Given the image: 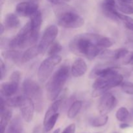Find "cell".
Here are the masks:
<instances>
[{
	"label": "cell",
	"mask_w": 133,
	"mask_h": 133,
	"mask_svg": "<svg viewBox=\"0 0 133 133\" xmlns=\"http://www.w3.org/2000/svg\"><path fill=\"white\" fill-rule=\"evenodd\" d=\"M70 70L66 65H63L54 73L46 85L48 99L51 101L57 99L69 77Z\"/></svg>",
	"instance_id": "3"
},
{
	"label": "cell",
	"mask_w": 133,
	"mask_h": 133,
	"mask_svg": "<svg viewBox=\"0 0 133 133\" xmlns=\"http://www.w3.org/2000/svg\"><path fill=\"white\" fill-rule=\"evenodd\" d=\"M123 77L118 71L105 77H99L92 84V96L94 97L102 96L107 91L123 83Z\"/></svg>",
	"instance_id": "4"
},
{
	"label": "cell",
	"mask_w": 133,
	"mask_h": 133,
	"mask_svg": "<svg viewBox=\"0 0 133 133\" xmlns=\"http://www.w3.org/2000/svg\"><path fill=\"white\" fill-rule=\"evenodd\" d=\"M109 121L107 115H101L94 118L91 122V125L94 127H101L105 126Z\"/></svg>",
	"instance_id": "23"
},
{
	"label": "cell",
	"mask_w": 133,
	"mask_h": 133,
	"mask_svg": "<svg viewBox=\"0 0 133 133\" xmlns=\"http://www.w3.org/2000/svg\"><path fill=\"white\" fill-rule=\"evenodd\" d=\"M60 131H61V129L58 128V129H56L53 133H59Z\"/></svg>",
	"instance_id": "39"
},
{
	"label": "cell",
	"mask_w": 133,
	"mask_h": 133,
	"mask_svg": "<svg viewBox=\"0 0 133 133\" xmlns=\"http://www.w3.org/2000/svg\"><path fill=\"white\" fill-rule=\"evenodd\" d=\"M12 116V112L10 109L5 108L1 110V122H0L1 133H5L8 124L10 123Z\"/></svg>",
	"instance_id": "15"
},
{
	"label": "cell",
	"mask_w": 133,
	"mask_h": 133,
	"mask_svg": "<svg viewBox=\"0 0 133 133\" xmlns=\"http://www.w3.org/2000/svg\"><path fill=\"white\" fill-rule=\"evenodd\" d=\"M97 133H99V132H97Z\"/></svg>",
	"instance_id": "40"
},
{
	"label": "cell",
	"mask_w": 133,
	"mask_h": 133,
	"mask_svg": "<svg viewBox=\"0 0 133 133\" xmlns=\"http://www.w3.org/2000/svg\"><path fill=\"white\" fill-rule=\"evenodd\" d=\"M88 67L83 58H79L75 60L71 66V74L74 77H80L87 73Z\"/></svg>",
	"instance_id": "14"
},
{
	"label": "cell",
	"mask_w": 133,
	"mask_h": 133,
	"mask_svg": "<svg viewBox=\"0 0 133 133\" xmlns=\"http://www.w3.org/2000/svg\"><path fill=\"white\" fill-rule=\"evenodd\" d=\"M129 127H130V125L127 123H122V124L119 125V127H120L122 129H125L129 128Z\"/></svg>",
	"instance_id": "36"
},
{
	"label": "cell",
	"mask_w": 133,
	"mask_h": 133,
	"mask_svg": "<svg viewBox=\"0 0 133 133\" xmlns=\"http://www.w3.org/2000/svg\"><path fill=\"white\" fill-rule=\"evenodd\" d=\"M129 116V112L126 107H120L116 113V118L119 122H125Z\"/></svg>",
	"instance_id": "28"
},
{
	"label": "cell",
	"mask_w": 133,
	"mask_h": 133,
	"mask_svg": "<svg viewBox=\"0 0 133 133\" xmlns=\"http://www.w3.org/2000/svg\"><path fill=\"white\" fill-rule=\"evenodd\" d=\"M49 2L51 3L54 4V5H63V4L66 3L68 2L70 0H48Z\"/></svg>",
	"instance_id": "34"
},
{
	"label": "cell",
	"mask_w": 133,
	"mask_h": 133,
	"mask_svg": "<svg viewBox=\"0 0 133 133\" xmlns=\"http://www.w3.org/2000/svg\"><path fill=\"white\" fill-rule=\"evenodd\" d=\"M101 36L94 33L77 35L71 40L69 48L74 54L84 56L92 61L99 55L103 51L97 44Z\"/></svg>",
	"instance_id": "2"
},
{
	"label": "cell",
	"mask_w": 133,
	"mask_h": 133,
	"mask_svg": "<svg viewBox=\"0 0 133 133\" xmlns=\"http://www.w3.org/2000/svg\"><path fill=\"white\" fill-rule=\"evenodd\" d=\"M38 5L34 1H23L16 6V12L19 16L30 17L38 11Z\"/></svg>",
	"instance_id": "12"
},
{
	"label": "cell",
	"mask_w": 133,
	"mask_h": 133,
	"mask_svg": "<svg viewBox=\"0 0 133 133\" xmlns=\"http://www.w3.org/2000/svg\"><path fill=\"white\" fill-rule=\"evenodd\" d=\"M76 126L75 123H71L64 129L62 133H75Z\"/></svg>",
	"instance_id": "32"
},
{
	"label": "cell",
	"mask_w": 133,
	"mask_h": 133,
	"mask_svg": "<svg viewBox=\"0 0 133 133\" xmlns=\"http://www.w3.org/2000/svg\"><path fill=\"white\" fill-rule=\"evenodd\" d=\"M22 55L23 54L20 53L19 51L15 50L14 49L11 50L5 51L2 53V55L4 58L12 61L16 64H18L19 62H22Z\"/></svg>",
	"instance_id": "18"
},
{
	"label": "cell",
	"mask_w": 133,
	"mask_h": 133,
	"mask_svg": "<svg viewBox=\"0 0 133 133\" xmlns=\"http://www.w3.org/2000/svg\"><path fill=\"white\" fill-rule=\"evenodd\" d=\"M101 8L104 14L109 18L114 20L119 19L118 16L119 12L117 10L118 9L115 0H103Z\"/></svg>",
	"instance_id": "13"
},
{
	"label": "cell",
	"mask_w": 133,
	"mask_h": 133,
	"mask_svg": "<svg viewBox=\"0 0 133 133\" xmlns=\"http://www.w3.org/2000/svg\"><path fill=\"white\" fill-rule=\"evenodd\" d=\"M19 19L18 16L14 13H9L4 19V25L9 29L17 28L19 25Z\"/></svg>",
	"instance_id": "17"
},
{
	"label": "cell",
	"mask_w": 133,
	"mask_h": 133,
	"mask_svg": "<svg viewBox=\"0 0 133 133\" xmlns=\"http://www.w3.org/2000/svg\"><path fill=\"white\" fill-rule=\"evenodd\" d=\"M5 25H3V24H1V29H0V35H2L3 32L5 31Z\"/></svg>",
	"instance_id": "37"
},
{
	"label": "cell",
	"mask_w": 133,
	"mask_h": 133,
	"mask_svg": "<svg viewBox=\"0 0 133 133\" xmlns=\"http://www.w3.org/2000/svg\"><path fill=\"white\" fill-rule=\"evenodd\" d=\"M56 15L58 25L64 28H80L84 24V18L71 9H60L56 13Z\"/></svg>",
	"instance_id": "5"
},
{
	"label": "cell",
	"mask_w": 133,
	"mask_h": 133,
	"mask_svg": "<svg viewBox=\"0 0 133 133\" xmlns=\"http://www.w3.org/2000/svg\"><path fill=\"white\" fill-rule=\"evenodd\" d=\"M119 2H132L133 0H118Z\"/></svg>",
	"instance_id": "38"
},
{
	"label": "cell",
	"mask_w": 133,
	"mask_h": 133,
	"mask_svg": "<svg viewBox=\"0 0 133 133\" xmlns=\"http://www.w3.org/2000/svg\"><path fill=\"white\" fill-rule=\"evenodd\" d=\"M62 61V57L58 55L49 56L40 64L38 70V79L39 81L44 83L52 74L56 66Z\"/></svg>",
	"instance_id": "7"
},
{
	"label": "cell",
	"mask_w": 133,
	"mask_h": 133,
	"mask_svg": "<svg viewBox=\"0 0 133 133\" xmlns=\"http://www.w3.org/2000/svg\"><path fill=\"white\" fill-rule=\"evenodd\" d=\"M23 97L22 96H18L8 97L6 100L5 99V103L9 107H19Z\"/></svg>",
	"instance_id": "25"
},
{
	"label": "cell",
	"mask_w": 133,
	"mask_h": 133,
	"mask_svg": "<svg viewBox=\"0 0 133 133\" xmlns=\"http://www.w3.org/2000/svg\"><path fill=\"white\" fill-rule=\"evenodd\" d=\"M21 74L19 71L12 73L9 81L2 83L0 87V92L2 97H10L14 96L19 88Z\"/></svg>",
	"instance_id": "8"
},
{
	"label": "cell",
	"mask_w": 133,
	"mask_h": 133,
	"mask_svg": "<svg viewBox=\"0 0 133 133\" xmlns=\"http://www.w3.org/2000/svg\"><path fill=\"white\" fill-rule=\"evenodd\" d=\"M22 91L24 96L29 97L34 101L37 111L38 112L42 111L44 101L42 91L40 85L32 79H26L22 84Z\"/></svg>",
	"instance_id": "6"
},
{
	"label": "cell",
	"mask_w": 133,
	"mask_h": 133,
	"mask_svg": "<svg viewBox=\"0 0 133 133\" xmlns=\"http://www.w3.org/2000/svg\"><path fill=\"white\" fill-rule=\"evenodd\" d=\"M122 89L124 93L133 95V83L131 82H123L122 83Z\"/></svg>",
	"instance_id": "30"
},
{
	"label": "cell",
	"mask_w": 133,
	"mask_h": 133,
	"mask_svg": "<svg viewBox=\"0 0 133 133\" xmlns=\"http://www.w3.org/2000/svg\"><path fill=\"white\" fill-rule=\"evenodd\" d=\"M83 107V102L81 101H75L71 104L68 111V117L70 119H74L75 118L78 114L79 113L80 110H81V108Z\"/></svg>",
	"instance_id": "21"
},
{
	"label": "cell",
	"mask_w": 133,
	"mask_h": 133,
	"mask_svg": "<svg viewBox=\"0 0 133 133\" xmlns=\"http://www.w3.org/2000/svg\"><path fill=\"white\" fill-rule=\"evenodd\" d=\"M62 45L60 43L54 42L49 48V50L48 51V56H53V55H58V53L62 51Z\"/></svg>",
	"instance_id": "29"
},
{
	"label": "cell",
	"mask_w": 133,
	"mask_h": 133,
	"mask_svg": "<svg viewBox=\"0 0 133 133\" xmlns=\"http://www.w3.org/2000/svg\"><path fill=\"white\" fill-rule=\"evenodd\" d=\"M98 45L101 49H107L111 47L114 44V41L113 39L109 37L101 36L98 40Z\"/></svg>",
	"instance_id": "27"
},
{
	"label": "cell",
	"mask_w": 133,
	"mask_h": 133,
	"mask_svg": "<svg viewBox=\"0 0 133 133\" xmlns=\"http://www.w3.org/2000/svg\"><path fill=\"white\" fill-rule=\"evenodd\" d=\"M42 23V16L40 10L31 17L17 35L10 40L9 45L12 49H24L34 45L37 41Z\"/></svg>",
	"instance_id": "1"
},
{
	"label": "cell",
	"mask_w": 133,
	"mask_h": 133,
	"mask_svg": "<svg viewBox=\"0 0 133 133\" xmlns=\"http://www.w3.org/2000/svg\"><path fill=\"white\" fill-rule=\"evenodd\" d=\"M125 64H126L133 65V53H132V54L129 56V57L127 58L126 62H125Z\"/></svg>",
	"instance_id": "35"
},
{
	"label": "cell",
	"mask_w": 133,
	"mask_h": 133,
	"mask_svg": "<svg viewBox=\"0 0 133 133\" xmlns=\"http://www.w3.org/2000/svg\"><path fill=\"white\" fill-rule=\"evenodd\" d=\"M39 54H40V52L39 50L38 45H33L32 47H30L22 55V63L28 62L29 61H31L34 58L37 57Z\"/></svg>",
	"instance_id": "16"
},
{
	"label": "cell",
	"mask_w": 133,
	"mask_h": 133,
	"mask_svg": "<svg viewBox=\"0 0 133 133\" xmlns=\"http://www.w3.org/2000/svg\"><path fill=\"white\" fill-rule=\"evenodd\" d=\"M0 68H1V80H2L6 74V66L2 59L0 61Z\"/></svg>",
	"instance_id": "33"
},
{
	"label": "cell",
	"mask_w": 133,
	"mask_h": 133,
	"mask_svg": "<svg viewBox=\"0 0 133 133\" xmlns=\"http://www.w3.org/2000/svg\"><path fill=\"white\" fill-rule=\"evenodd\" d=\"M117 103L116 97L111 93H105L101 96L98 105V110L101 115H107L112 110Z\"/></svg>",
	"instance_id": "10"
},
{
	"label": "cell",
	"mask_w": 133,
	"mask_h": 133,
	"mask_svg": "<svg viewBox=\"0 0 133 133\" xmlns=\"http://www.w3.org/2000/svg\"><path fill=\"white\" fill-rule=\"evenodd\" d=\"M115 51V61L124 58L129 53V51L127 49H125V48H120V49H116Z\"/></svg>",
	"instance_id": "31"
},
{
	"label": "cell",
	"mask_w": 133,
	"mask_h": 133,
	"mask_svg": "<svg viewBox=\"0 0 133 133\" xmlns=\"http://www.w3.org/2000/svg\"><path fill=\"white\" fill-rule=\"evenodd\" d=\"M58 117H59V113H57V114L52 116L51 118H49L48 119V121L45 123H44V129L45 132H49L53 129V127L55 125L56 123H57V120H58Z\"/></svg>",
	"instance_id": "24"
},
{
	"label": "cell",
	"mask_w": 133,
	"mask_h": 133,
	"mask_svg": "<svg viewBox=\"0 0 133 133\" xmlns=\"http://www.w3.org/2000/svg\"><path fill=\"white\" fill-rule=\"evenodd\" d=\"M21 114L23 119L27 123H29L32 120L35 110V104L29 97L24 96L22 98L19 105Z\"/></svg>",
	"instance_id": "11"
},
{
	"label": "cell",
	"mask_w": 133,
	"mask_h": 133,
	"mask_svg": "<svg viewBox=\"0 0 133 133\" xmlns=\"http://www.w3.org/2000/svg\"><path fill=\"white\" fill-rule=\"evenodd\" d=\"M6 133H23V123L19 117H16L10 122Z\"/></svg>",
	"instance_id": "20"
},
{
	"label": "cell",
	"mask_w": 133,
	"mask_h": 133,
	"mask_svg": "<svg viewBox=\"0 0 133 133\" xmlns=\"http://www.w3.org/2000/svg\"><path fill=\"white\" fill-rule=\"evenodd\" d=\"M62 102H63V100L62 99H58L55 101L53 103V104L51 105V106L49 107V109H48V110L45 112V116H44V123L48 121V119L49 118L53 116L54 114L58 113V111L59 110L60 108H61V105H62Z\"/></svg>",
	"instance_id": "19"
},
{
	"label": "cell",
	"mask_w": 133,
	"mask_h": 133,
	"mask_svg": "<svg viewBox=\"0 0 133 133\" xmlns=\"http://www.w3.org/2000/svg\"><path fill=\"white\" fill-rule=\"evenodd\" d=\"M117 9L125 14H133L132 2H119L117 5Z\"/></svg>",
	"instance_id": "22"
},
{
	"label": "cell",
	"mask_w": 133,
	"mask_h": 133,
	"mask_svg": "<svg viewBox=\"0 0 133 133\" xmlns=\"http://www.w3.org/2000/svg\"><path fill=\"white\" fill-rule=\"evenodd\" d=\"M58 34V29L55 25H50L45 29L41 40L38 45L40 54H44L46 52L47 49L54 43Z\"/></svg>",
	"instance_id": "9"
},
{
	"label": "cell",
	"mask_w": 133,
	"mask_h": 133,
	"mask_svg": "<svg viewBox=\"0 0 133 133\" xmlns=\"http://www.w3.org/2000/svg\"><path fill=\"white\" fill-rule=\"evenodd\" d=\"M118 18L119 20L122 21L123 23H124L125 26L127 27L128 29L131 30L133 31V18L129 16L125 15V14H123L122 13L118 12Z\"/></svg>",
	"instance_id": "26"
}]
</instances>
